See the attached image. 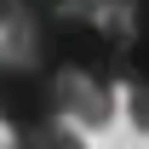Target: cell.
<instances>
[{"label":"cell","mask_w":149,"mask_h":149,"mask_svg":"<svg viewBox=\"0 0 149 149\" xmlns=\"http://www.w3.org/2000/svg\"><path fill=\"white\" fill-rule=\"evenodd\" d=\"M63 120V103H57V74L29 63V57L0 52V126L29 132V126H52Z\"/></svg>","instance_id":"cell-1"},{"label":"cell","mask_w":149,"mask_h":149,"mask_svg":"<svg viewBox=\"0 0 149 149\" xmlns=\"http://www.w3.org/2000/svg\"><path fill=\"white\" fill-rule=\"evenodd\" d=\"M57 103H63V115H74L80 126H109L115 120V80H97V74H57Z\"/></svg>","instance_id":"cell-2"},{"label":"cell","mask_w":149,"mask_h":149,"mask_svg":"<svg viewBox=\"0 0 149 149\" xmlns=\"http://www.w3.org/2000/svg\"><path fill=\"white\" fill-rule=\"evenodd\" d=\"M12 149H86V143H80V132H69L63 120H52V126L17 132V143H12Z\"/></svg>","instance_id":"cell-3"},{"label":"cell","mask_w":149,"mask_h":149,"mask_svg":"<svg viewBox=\"0 0 149 149\" xmlns=\"http://www.w3.org/2000/svg\"><path fill=\"white\" fill-rule=\"evenodd\" d=\"M126 115L138 132H149V86H126Z\"/></svg>","instance_id":"cell-4"},{"label":"cell","mask_w":149,"mask_h":149,"mask_svg":"<svg viewBox=\"0 0 149 149\" xmlns=\"http://www.w3.org/2000/svg\"><path fill=\"white\" fill-rule=\"evenodd\" d=\"M12 17H17V0H0V29H6Z\"/></svg>","instance_id":"cell-5"}]
</instances>
